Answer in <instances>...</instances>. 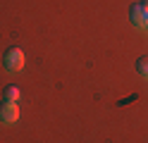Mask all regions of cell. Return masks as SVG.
I'll list each match as a JSON object with an SVG mask.
<instances>
[{"instance_id":"obj_3","label":"cell","mask_w":148,"mask_h":143,"mask_svg":"<svg viewBox=\"0 0 148 143\" xmlns=\"http://www.w3.org/2000/svg\"><path fill=\"white\" fill-rule=\"evenodd\" d=\"M17 119H19V107H17V103H3L0 105V122L12 124Z\"/></svg>"},{"instance_id":"obj_6","label":"cell","mask_w":148,"mask_h":143,"mask_svg":"<svg viewBox=\"0 0 148 143\" xmlns=\"http://www.w3.org/2000/svg\"><path fill=\"white\" fill-rule=\"evenodd\" d=\"M141 7H143V10H148V0H141Z\"/></svg>"},{"instance_id":"obj_1","label":"cell","mask_w":148,"mask_h":143,"mask_svg":"<svg viewBox=\"0 0 148 143\" xmlns=\"http://www.w3.org/2000/svg\"><path fill=\"white\" fill-rule=\"evenodd\" d=\"M3 64H5L7 72H22V67H24L22 48H10V50L5 53V57H3Z\"/></svg>"},{"instance_id":"obj_5","label":"cell","mask_w":148,"mask_h":143,"mask_svg":"<svg viewBox=\"0 0 148 143\" xmlns=\"http://www.w3.org/2000/svg\"><path fill=\"white\" fill-rule=\"evenodd\" d=\"M136 72L143 76V79H148V55L143 57H138V62H136Z\"/></svg>"},{"instance_id":"obj_4","label":"cell","mask_w":148,"mask_h":143,"mask_svg":"<svg viewBox=\"0 0 148 143\" xmlns=\"http://www.w3.org/2000/svg\"><path fill=\"white\" fill-rule=\"evenodd\" d=\"M19 95H22V91H19V86H14V83L5 86V91H3L5 103H17V100H19Z\"/></svg>"},{"instance_id":"obj_2","label":"cell","mask_w":148,"mask_h":143,"mask_svg":"<svg viewBox=\"0 0 148 143\" xmlns=\"http://www.w3.org/2000/svg\"><path fill=\"white\" fill-rule=\"evenodd\" d=\"M129 19H132V24L146 29V26H148V10H143L141 3H138V5H132V7H129Z\"/></svg>"}]
</instances>
